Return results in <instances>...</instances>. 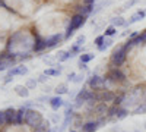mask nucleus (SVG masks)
I'll use <instances>...</instances> for the list:
<instances>
[{
  "label": "nucleus",
  "instance_id": "37998d69",
  "mask_svg": "<svg viewBox=\"0 0 146 132\" xmlns=\"http://www.w3.org/2000/svg\"><path fill=\"white\" fill-rule=\"evenodd\" d=\"M137 35H139V32H137V31H135V32H131V34L129 35V38H131V40H135V38L137 37Z\"/></svg>",
  "mask_w": 146,
  "mask_h": 132
},
{
  "label": "nucleus",
  "instance_id": "ea45409f",
  "mask_svg": "<svg viewBox=\"0 0 146 132\" xmlns=\"http://www.w3.org/2000/svg\"><path fill=\"white\" fill-rule=\"evenodd\" d=\"M75 78H76V74H75V72H70V74L67 75V81H73Z\"/></svg>",
  "mask_w": 146,
  "mask_h": 132
},
{
  "label": "nucleus",
  "instance_id": "72a5a7b5",
  "mask_svg": "<svg viewBox=\"0 0 146 132\" xmlns=\"http://www.w3.org/2000/svg\"><path fill=\"white\" fill-rule=\"evenodd\" d=\"M85 41H86V37H85V35H79V37L76 38V43H75V44H78V46L82 47V46L85 44Z\"/></svg>",
  "mask_w": 146,
  "mask_h": 132
},
{
  "label": "nucleus",
  "instance_id": "a19ab883",
  "mask_svg": "<svg viewBox=\"0 0 146 132\" xmlns=\"http://www.w3.org/2000/svg\"><path fill=\"white\" fill-rule=\"evenodd\" d=\"M50 91H53V87H51V85H45V87H44V92H45V94H48Z\"/></svg>",
  "mask_w": 146,
  "mask_h": 132
},
{
  "label": "nucleus",
  "instance_id": "5701e85b",
  "mask_svg": "<svg viewBox=\"0 0 146 132\" xmlns=\"http://www.w3.org/2000/svg\"><path fill=\"white\" fill-rule=\"evenodd\" d=\"M94 57H95L94 53H80V56H79V62L89 63L91 60H94Z\"/></svg>",
  "mask_w": 146,
  "mask_h": 132
},
{
  "label": "nucleus",
  "instance_id": "423d86ee",
  "mask_svg": "<svg viewBox=\"0 0 146 132\" xmlns=\"http://www.w3.org/2000/svg\"><path fill=\"white\" fill-rule=\"evenodd\" d=\"M91 88H86V87H83L78 94H76V97H75V107H82L86 104L88 98H89V95H91Z\"/></svg>",
  "mask_w": 146,
  "mask_h": 132
},
{
  "label": "nucleus",
  "instance_id": "a211bd4d",
  "mask_svg": "<svg viewBox=\"0 0 146 132\" xmlns=\"http://www.w3.org/2000/svg\"><path fill=\"white\" fill-rule=\"evenodd\" d=\"M15 92H16L18 97H22V98H27L29 95V90L25 85H16L15 87Z\"/></svg>",
  "mask_w": 146,
  "mask_h": 132
},
{
  "label": "nucleus",
  "instance_id": "473e14b6",
  "mask_svg": "<svg viewBox=\"0 0 146 132\" xmlns=\"http://www.w3.org/2000/svg\"><path fill=\"white\" fill-rule=\"evenodd\" d=\"M104 40H105V35H100V37H96V38H95L94 44H95L96 47H100V46L104 43Z\"/></svg>",
  "mask_w": 146,
  "mask_h": 132
},
{
  "label": "nucleus",
  "instance_id": "1a4fd4ad",
  "mask_svg": "<svg viewBox=\"0 0 146 132\" xmlns=\"http://www.w3.org/2000/svg\"><path fill=\"white\" fill-rule=\"evenodd\" d=\"M108 110H110V106H108V103H104V101H101V103H98L95 107H94V113L96 115V116H107V113H108Z\"/></svg>",
  "mask_w": 146,
  "mask_h": 132
},
{
  "label": "nucleus",
  "instance_id": "a18cd8bd",
  "mask_svg": "<svg viewBox=\"0 0 146 132\" xmlns=\"http://www.w3.org/2000/svg\"><path fill=\"white\" fill-rule=\"evenodd\" d=\"M95 0H83V5H94Z\"/></svg>",
  "mask_w": 146,
  "mask_h": 132
},
{
  "label": "nucleus",
  "instance_id": "aec40b11",
  "mask_svg": "<svg viewBox=\"0 0 146 132\" xmlns=\"http://www.w3.org/2000/svg\"><path fill=\"white\" fill-rule=\"evenodd\" d=\"M54 91H56L57 95H64V94H69V87H67L66 82H62V84H58V85H56Z\"/></svg>",
  "mask_w": 146,
  "mask_h": 132
},
{
  "label": "nucleus",
  "instance_id": "f704fd0d",
  "mask_svg": "<svg viewBox=\"0 0 146 132\" xmlns=\"http://www.w3.org/2000/svg\"><path fill=\"white\" fill-rule=\"evenodd\" d=\"M137 2H139V0H129V2L124 5V7H123V9H129V7H131L133 5H136Z\"/></svg>",
  "mask_w": 146,
  "mask_h": 132
},
{
  "label": "nucleus",
  "instance_id": "0eeeda50",
  "mask_svg": "<svg viewBox=\"0 0 146 132\" xmlns=\"http://www.w3.org/2000/svg\"><path fill=\"white\" fill-rule=\"evenodd\" d=\"M34 37H35V41H34V44H32V52L40 53V52L45 50V49H47V43H45V40L41 37V35L35 34V32H34Z\"/></svg>",
  "mask_w": 146,
  "mask_h": 132
},
{
  "label": "nucleus",
  "instance_id": "c9c22d12",
  "mask_svg": "<svg viewBox=\"0 0 146 132\" xmlns=\"http://www.w3.org/2000/svg\"><path fill=\"white\" fill-rule=\"evenodd\" d=\"M12 81H13V76L9 75V74H6V76H5V79H3V84H9V82H12Z\"/></svg>",
  "mask_w": 146,
  "mask_h": 132
},
{
  "label": "nucleus",
  "instance_id": "de8ad7c7",
  "mask_svg": "<svg viewBox=\"0 0 146 132\" xmlns=\"http://www.w3.org/2000/svg\"><path fill=\"white\" fill-rule=\"evenodd\" d=\"M70 132H76V131H75V129H73V131H70Z\"/></svg>",
  "mask_w": 146,
  "mask_h": 132
},
{
  "label": "nucleus",
  "instance_id": "2f4dec72",
  "mask_svg": "<svg viewBox=\"0 0 146 132\" xmlns=\"http://www.w3.org/2000/svg\"><path fill=\"white\" fill-rule=\"evenodd\" d=\"M48 78H50V76H47V75L44 74V72H42V74H40V75H38L36 81H38V82H41V84H45V82L48 81Z\"/></svg>",
  "mask_w": 146,
  "mask_h": 132
},
{
  "label": "nucleus",
  "instance_id": "412c9836",
  "mask_svg": "<svg viewBox=\"0 0 146 132\" xmlns=\"http://www.w3.org/2000/svg\"><path fill=\"white\" fill-rule=\"evenodd\" d=\"M92 10H94V5H83V6L78 7V13H80L83 16H88L89 13H92Z\"/></svg>",
  "mask_w": 146,
  "mask_h": 132
},
{
  "label": "nucleus",
  "instance_id": "bb28decb",
  "mask_svg": "<svg viewBox=\"0 0 146 132\" xmlns=\"http://www.w3.org/2000/svg\"><path fill=\"white\" fill-rule=\"evenodd\" d=\"M145 113H146V103L139 104L137 107H135L131 110V115H145Z\"/></svg>",
  "mask_w": 146,
  "mask_h": 132
},
{
  "label": "nucleus",
  "instance_id": "49530a36",
  "mask_svg": "<svg viewBox=\"0 0 146 132\" xmlns=\"http://www.w3.org/2000/svg\"><path fill=\"white\" fill-rule=\"evenodd\" d=\"M51 119H53V122L58 123V116H57V115H53V117H51Z\"/></svg>",
  "mask_w": 146,
  "mask_h": 132
},
{
  "label": "nucleus",
  "instance_id": "b1692460",
  "mask_svg": "<svg viewBox=\"0 0 146 132\" xmlns=\"http://www.w3.org/2000/svg\"><path fill=\"white\" fill-rule=\"evenodd\" d=\"M62 69H63V66L58 68V69H56V68H48V69L44 70V74H45L47 76H58L60 72H62Z\"/></svg>",
  "mask_w": 146,
  "mask_h": 132
},
{
  "label": "nucleus",
  "instance_id": "4c0bfd02",
  "mask_svg": "<svg viewBox=\"0 0 146 132\" xmlns=\"http://www.w3.org/2000/svg\"><path fill=\"white\" fill-rule=\"evenodd\" d=\"M78 68H79L80 70H86V69H88L86 63H83V62H79V63H78Z\"/></svg>",
  "mask_w": 146,
  "mask_h": 132
},
{
  "label": "nucleus",
  "instance_id": "ddd939ff",
  "mask_svg": "<svg viewBox=\"0 0 146 132\" xmlns=\"http://www.w3.org/2000/svg\"><path fill=\"white\" fill-rule=\"evenodd\" d=\"M32 132H51L50 131V121H45V119H42V121L32 128Z\"/></svg>",
  "mask_w": 146,
  "mask_h": 132
},
{
  "label": "nucleus",
  "instance_id": "f257e3e1",
  "mask_svg": "<svg viewBox=\"0 0 146 132\" xmlns=\"http://www.w3.org/2000/svg\"><path fill=\"white\" fill-rule=\"evenodd\" d=\"M85 22H86V16H83V15H80V13H75V15L72 16L70 23H69V27H67V29H66L64 38H66V40H67V38H70L72 35L75 34V31H76V29H79Z\"/></svg>",
  "mask_w": 146,
  "mask_h": 132
},
{
  "label": "nucleus",
  "instance_id": "cd10ccee",
  "mask_svg": "<svg viewBox=\"0 0 146 132\" xmlns=\"http://www.w3.org/2000/svg\"><path fill=\"white\" fill-rule=\"evenodd\" d=\"M124 97H126V92H121V94H118L117 97L114 98V103L113 104H115V106H121L124 103Z\"/></svg>",
  "mask_w": 146,
  "mask_h": 132
},
{
  "label": "nucleus",
  "instance_id": "e433bc0d",
  "mask_svg": "<svg viewBox=\"0 0 146 132\" xmlns=\"http://www.w3.org/2000/svg\"><path fill=\"white\" fill-rule=\"evenodd\" d=\"M50 98H51V97H48V95H47V97H45V95H41V97L36 98V101H41V103H44V101H50Z\"/></svg>",
  "mask_w": 146,
  "mask_h": 132
},
{
  "label": "nucleus",
  "instance_id": "20e7f679",
  "mask_svg": "<svg viewBox=\"0 0 146 132\" xmlns=\"http://www.w3.org/2000/svg\"><path fill=\"white\" fill-rule=\"evenodd\" d=\"M42 115L38 112V110H34V109H28L27 110V113H25V125H28L29 128H34V126H36L41 121H42Z\"/></svg>",
  "mask_w": 146,
  "mask_h": 132
},
{
  "label": "nucleus",
  "instance_id": "c03bdc74",
  "mask_svg": "<svg viewBox=\"0 0 146 132\" xmlns=\"http://www.w3.org/2000/svg\"><path fill=\"white\" fill-rule=\"evenodd\" d=\"M140 37H142V41H143V44H146V29L140 34Z\"/></svg>",
  "mask_w": 146,
  "mask_h": 132
},
{
  "label": "nucleus",
  "instance_id": "09e8293b",
  "mask_svg": "<svg viewBox=\"0 0 146 132\" xmlns=\"http://www.w3.org/2000/svg\"><path fill=\"white\" fill-rule=\"evenodd\" d=\"M145 129H146V122H145Z\"/></svg>",
  "mask_w": 146,
  "mask_h": 132
},
{
  "label": "nucleus",
  "instance_id": "7c9ffc66",
  "mask_svg": "<svg viewBox=\"0 0 146 132\" xmlns=\"http://www.w3.org/2000/svg\"><path fill=\"white\" fill-rule=\"evenodd\" d=\"M7 121H6V113L5 110H0V126H6Z\"/></svg>",
  "mask_w": 146,
  "mask_h": 132
},
{
  "label": "nucleus",
  "instance_id": "f03ea898",
  "mask_svg": "<svg viewBox=\"0 0 146 132\" xmlns=\"http://www.w3.org/2000/svg\"><path fill=\"white\" fill-rule=\"evenodd\" d=\"M127 53H129V49L123 44V46H118L117 49L113 50V54H111V63L114 65V68H120L126 62L127 59Z\"/></svg>",
  "mask_w": 146,
  "mask_h": 132
},
{
  "label": "nucleus",
  "instance_id": "6e6552de",
  "mask_svg": "<svg viewBox=\"0 0 146 132\" xmlns=\"http://www.w3.org/2000/svg\"><path fill=\"white\" fill-rule=\"evenodd\" d=\"M117 97V94L113 90H101L100 91V100L104 103H114V98Z\"/></svg>",
  "mask_w": 146,
  "mask_h": 132
},
{
  "label": "nucleus",
  "instance_id": "39448f33",
  "mask_svg": "<svg viewBox=\"0 0 146 132\" xmlns=\"http://www.w3.org/2000/svg\"><path fill=\"white\" fill-rule=\"evenodd\" d=\"M105 84H107V79L105 76H101V75H96L94 74L89 79H88V87L94 91H101V90H105Z\"/></svg>",
  "mask_w": 146,
  "mask_h": 132
},
{
  "label": "nucleus",
  "instance_id": "f8f14e48",
  "mask_svg": "<svg viewBox=\"0 0 146 132\" xmlns=\"http://www.w3.org/2000/svg\"><path fill=\"white\" fill-rule=\"evenodd\" d=\"M48 104H50V107H51L54 112H57L60 107H63V106H64V101L62 100V97H60V95H56V97H51V98H50Z\"/></svg>",
  "mask_w": 146,
  "mask_h": 132
},
{
  "label": "nucleus",
  "instance_id": "dca6fc26",
  "mask_svg": "<svg viewBox=\"0 0 146 132\" xmlns=\"http://www.w3.org/2000/svg\"><path fill=\"white\" fill-rule=\"evenodd\" d=\"M145 16H146V12H145V10H137L135 15H131V18H130L129 22L126 23V27L131 25V23H135V22H139V21H142V19H145Z\"/></svg>",
  "mask_w": 146,
  "mask_h": 132
},
{
  "label": "nucleus",
  "instance_id": "f3484780",
  "mask_svg": "<svg viewBox=\"0 0 146 132\" xmlns=\"http://www.w3.org/2000/svg\"><path fill=\"white\" fill-rule=\"evenodd\" d=\"M6 113V121H7V125H15V117H16V110L13 107H10V109H6L5 110Z\"/></svg>",
  "mask_w": 146,
  "mask_h": 132
},
{
  "label": "nucleus",
  "instance_id": "c756f323",
  "mask_svg": "<svg viewBox=\"0 0 146 132\" xmlns=\"http://www.w3.org/2000/svg\"><path fill=\"white\" fill-rule=\"evenodd\" d=\"M115 32H117V28L113 27V25H110V27L105 29V34H104V35H105V37H113Z\"/></svg>",
  "mask_w": 146,
  "mask_h": 132
},
{
  "label": "nucleus",
  "instance_id": "6ab92c4d",
  "mask_svg": "<svg viewBox=\"0 0 146 132\" xmlns=\"http://www.w3.org/2000/svg\"><path fill=\"white\" fill-rule=\"evenodd\" d=\"M70 57H72V54H70L69 50H60V52L57 53V56H56V59H57L58 62H62V63H63V62H67Z\"/></svg>",
  "mask_w": 146,
  "mask_h": 132
},
{
  "label": "nucleus",
  "instance_id": "58836bf2",
  "mask_svg": "<svg viewBox=\"0 0 146 132\" xmlns=\"http://www.w3.org/2000/svg\"><path fill=\"white\" fill-rule=\"evenodd\" d=\"M80 81H83V75H76V78L73 79V82H75V84H79Z\"/></svg>",
  "mask_w": 146,
  "mask_h": 132
},
{
  "label": "nucleus",
  "instance_id": "a878e982",
  "mask_svg": "<svg viewBox=\"0 0 146 132\" xmlns=\"http://www.w3.org/2000/svg\"><path fill=\"white\" fill-rule=\"evenodd\" d=\"M113 43H114V40H113L111 37H105L104 43H102V44H101V46L98 47V50H100V52H104V50H107V49H108V47L111 46Z\"/></svg>",
  "mask_w": 146,
  "mask_h": 132
},
{
  "label": "nucleus",
  "instance_id": "9b49d317",
  "mask_svg": "<svg viewBox=\"0 0 146 132\" xmlns=\"http://www.w3.org/2000/svg\"><path fill=\"white\" fill-rule=\"evenodd\" d=\"M62 40H63V35H62V34H54V35H51L48 40H45L47 49H53V47H56L57 44L62 43Z\"/></svg>",
  "mask_w": 146,
  "mask_h": 132
},
{
  "label": "nucleus",
  "instance_id": "79ce46f5",
  "mask_svg": "<svg viewBox=\"0 0 146 132\" xmlns=\"http://www.w3.org/2000/svg\"><path fill=\"white\" fill-rule=\"evenodd\" d=\"M0 6H2V7H5V9H7V10H12V9H10V7H9V6H7L5 2H3V0H0ZM12 12H13V10H12Z\"/></svg>",
  "mask_w": 146,
  "mask_h": 132
},
{
  "label": "nucleus",
  "instance_id": "393cba45",
  "mask_svg": "<svg viewBox=\"0 0 146 132\" xmlns=\"http://www.w3.org/2000/svg\"><path fill=\"white\" fill-rule=\"evenodd\" d=\"M129 116V109H126V107H118V110H117V113H115V117L114 119H124V117H127Z\"/></svg>",
  "mask_w": 146,
  "mask_h": 132
},
{
  "label": "nucleus",
  "instance_id": "c85d7f7f",
  "mask_svg": "<svg viewBox=\"0 0 146 132\" xmlns=\"http://www.w3.org/2000/svg\"><path fill=\"white\" fill-rule=\"evenodd\" d=\"M36 84H38V81H36L35 78H29V79L27 81V84H25V87H27L28 90H34V88L36 87Z\"/></svg>",
  "mask_w": 146,
  "mask_h": 132
},
{
  "label": "nucleus",
  "instance_id": "7ed1b4c3",
  "mask_svg": "<svg viewBox=\"0 0 146 132\" xmlns=\"http://www.w3.org/2000/svg\"><path fill=\"white\" fill-rule=\"evenodd\" d=\"M107 82H111V84H124L127 81V76L123 70H121L120 68H111L107 74L104 75Z\"/></svg>",
  "mask_w": 146,
  "mask_h": 132
},
{
  "label": "nucleus",
  "instance_id": "4be33fe9",
  "mask_svg": "<svg viewBox=\"0 0 146 132\" xmlns=\"http://www.w3.org/2000/svg\"><path fill=\"white\" fill-rule=\"evenodd\" d=\"M126 19L123 18V16H120V15H117V16H114L113 19H111V25L113 27H126Z\"/></svg>",
  "mask_w": 146,
  "mask_h": 132
},
{
  "label": "nucleus",
  "instance_id": "2eb2a0df",
  "mask_svg": "<svg viewBox=\"0 0 146 132\" xmlns=\"http://www.w3.org/2000/svg\"><path fill=\"white\" fill-rule=\"evenodd\" d=\"M27 107H21L16 110V117H15V125H23L25 122V113H27Z\"/></svg>",
  "mask_w": 146,
  "mask_h": 132
},
{
  "label": "nucleus",
  "instance_id": "4468645a",
  "mask_svg": "<svg viewBox=\"0 0 146 132\" xmlns=\"http://www.w3.org/2000/svg\"><path fill=\"white\" fill-rule=\"evenodd\" d=\"M7 74H9V75H12V76L27 75V74H28V68H27V66H13V68H10V69H9Z\"/></svg>",
  "mask_w": 146,
  "mask_h": 132
},
{
  "label": "nucleus",
  "instance_id": "9d476101",
  "mask_svg": "<svg viewBox=\"0 0 146 132\" xmlns=\"http://www.w3.org/2000/svg\"><path fill=\"white\" fill-rule=\"evenodd\" d=\"M98 128H101V125L98 123V121H89L86 123H83L80 128V132H96Z\"/></svg>",
  "mask_w": 146,
  "mask_h": 132
},
{
  "label": "nucleus",
  "instance_id": "8fccbe9b",
  "mask_svg": "<svg viewBox=\"0 0 146 132\" xmlns=\"http://www.w3.org/2000/svg\"><path fill=\"white\" fill-rule=\"evenodd\" d=\"M135 132H139V131H135Z\"/></svg>",
  "mask_w": 146,
  "mask_h": 132
}]
</instances>
